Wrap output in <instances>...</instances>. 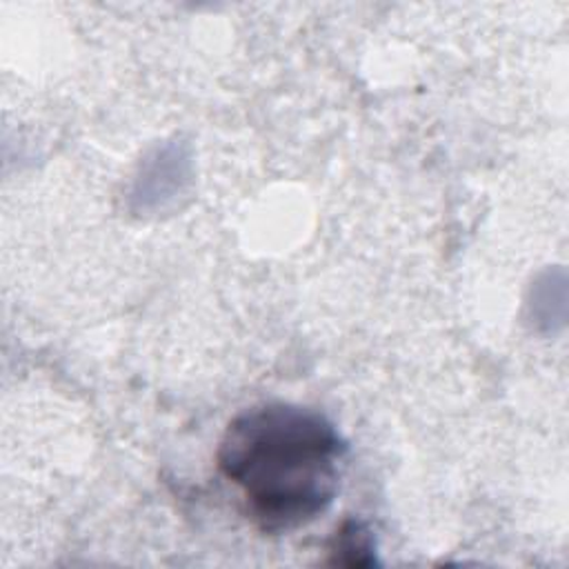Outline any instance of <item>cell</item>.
<instances>
[{
	"instance_id": "cell-1",
	"label": "cell",
	"mask_w": 569,
	"mask_h": 569,
	"mask_svg": "<svg viewBox=\"0 0 569 569\" xmlns=\"http://www.w3.org/2000/svg\"><path fill=\"white\" fill-rule=\"evenodd\" d=\"M347 442L318 411L267 402L229 420L216 449L222 478L264 533H289L329 509Z\"/></svg>"
},
{
	"instance_id": "cell-2",
	"label": "cell",
	"mask_w": 569,
	"mask_h": 569,
	"mask_svg": "<svg viewBox=\"0 0 569 569\" xmlns=\"http://www.w3.org/2000/svg\"><path fill=\"white\" fill-rule=\"evenodd\" d=\"M329 553H331V558H329L331 565H345V567L376 565L371 531L358 520L342 522V527L333 536Z\"/></svg>"
}]
</instances>
